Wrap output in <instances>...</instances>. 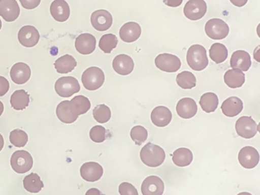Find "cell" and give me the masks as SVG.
Segmentation results:
<instances>
[{
  "label": "cell",
  "instance_id": "6da1fadb",
  "mask_svg": "<svg viewBox=\"0 0 260 195\" xmlns=\"http://www.w3.org/2000/svg\"><path fill=\"white\" fill-rule=\"evenodd\" d=\"M141 161L149 167H158L164 163L166 158L165 151L157 145L148 143L140 152Z\"/></svg>",
  "mask_w": 260,
  "mask_h": 195
},
{
  "label": "cell",
  "instance_id": "7a4b0ae2",
  "mask_svg": "<svg viewBox=\"0 0 260 195\" xmlns=\"http://www.w3.org/2000/svg\"><path fill=\"white\" fill-rule=\"evenodd\" d=\"M187 63L194 71H202L208 65L206 49L203 46L194 44L187 52Z\"/></svg>",
  "mask_w": 260,
  "mask_h": 195
},
{
  "label": "cell",
  "instance_id": "3957f363",
  "mask_svg": "<svg viewBox=\"0 0 260 195\" xmlns=\"http://www.w3.org/2000/svg\"><path fill=\"white\" fill-rule=\"evenodd\" d=\"M105 82V74L101 69L96 67H89L82 75V82L85 88L95 91L101 88Z\"/></svg>",
  "mask_w": 260,
  "mask_h": 195
},
{
  "label": "cell",
  "instance_id": "277c9868",
  "mask_svg": "<svg viewBox=\"0 0 260 195\" xmlns=\"http://www.w3.org/2000/svg\"><path fill=\"white\" fill-rule=\"evenodd\" d=\"M56 92L62 98H70L80 91L78 80L73 76H63L57 79L54 85Z\"/></svg>",
  "mask_w": 260,
  "mask_h": 195
},
{
  "label": "cell",
  "instance_id": "5b68a950",
  "mask_svg": "<svg viewBox=\"0 0 260 195\" xmlns=\"http://www.w3.org/2000/svg\"><path fill=\"white\" fill-rule=\"evenodd\" d=\"M11 166L15 172L24 174L31 170L33 166V158L29 152L25 150H18L13 152L11 157Z\"/></svg>",
  "mask_w": 260,
  "mask_h": 195
},
{
  "label": "cell",
  "instance_id": "8992f818",
  "mask_svg": "<svg viewBox=\"0 0 260 195\" xmlns=\"http://www.w3.org/2000/svg\"><path fill=\"white\" fill-rule=\"evenodd\" d=\"M205 33L213 40H222L229 34L228 24L220 18H212L207 21L205 27Z\"/></svg>",
  "mask_w": 260,
  "mask_h": 195
},
{
  "label": "cell",
  "instance_id": "52a82bcc",
  "mask_svg": "<svg viewBox=\"0 0 260 195\" xmlns=\"http://www.w3.org/2000/svg\"><path fill=\"white\" fill-rule=\"evenodd\" d=\"M258 124L249 116L240 117L236 122L235 129L240 137L251 139L258 132Z\"/></svg>",
  "mask_w": 260,
  "mask_h": 195
},
{
  "label": "cell",
  "instance_id": "ba28073f",
  "mask_svg": "<svg viewBox=\"0 0 260 195\" xmlns=\"http://www.w3.org/2000/svg\"><path fill=\"white\" fill-rule=\"evenodd\" d=\"M181 60L176 55L161 53L155 59V65L166 73H175L181 67Z\"/></svg>",
  "mask_w": 260,
  "mask_h": 195
},
{
  "label": "cell",
  "instance_id": "9c48e42d",
  "mask_svg": "<svg viewBox=\"0 0 260 195\" xmlns=\"http://www.w3.org/2000/svg\"><path fill=\"white\" fill-rule=\"evenodd\" d=\"M207 4L205 0H188L184 7V14L191 21H197L205 16Z\"/></svg>",
  "mask_w": 260,
  "mask_h": 195
},
{
  "label": "cell",
  "instance_id": "30bf717a",
  "mask_svg": "<svg viewBox=\"0 0 260 195\" xmlns=\"http://www.w3.org/2000/svg\"><path fill=\"white\" fill-rule=\"evenodd\" d=\"M113 23V18L109 11L100 9L92 12L91 15V24L99 31H105L110 28Z\"/></svg>",
  "mask_w": 260,
  "mask_h": 195
},
{
  "label": "cell",
  "instance_id": "8fae6325",
  "mask_svg": "<svg viewBox=\"0 0 260 195\" xmlns=\"http://www.w3.org/2000/svg\"><path fill=\"white\" fill-rule=\"evenodd\" d=\"M19 43L25 47H33L37 45L40 40V34L34 26H23L18 33Z\"/></svg>",
  "mask_w": 260,
  "mask_h": 195
},
{
  "label": "cell",
  "instance_id": "7c38bea8",
  "mask_svg": "<svg viewBox=\"0 0 260 195\" xmlns=\"http://www.w3.org/2000/svg\"><path fill=\"white\" fill-rule=\"evenodd\" d=\"M238 159L240 164L245 169H253L259 161V154L255 148L245 146L240 149Z\"/></svg>",
  "mask_w": 260,
  "mask_h": 195
},
{
  "label": "cell",
  "instance_id": "4fadbf2b",
  "mask_svg": "<svg viewBox=\"0 0 260 195\" xmlns=\"http://www.w3.org/2000/svg\"><path fill=\"white\" fill-rule=\"evenodd\" d=\"M20 15V8L16 0H0V16L6 21H16Z\"/></svg>",
  "mask_w": 260,
  "mask_h": 195
},
{
  "label": "cell",
  "instance_id": "5bb4252c",
  "mask_svg": "<svg viewBox=\"0 0 260 195\" xmlns=\"http://www.w3.org/2000/svg\"><path fill=\"white\" fill-rule=\"evenodd\" d=\"M80 175L85 181L95 182L103 176V166L95 161L84 163L80 168Z\"/></svg>",
  "mask_w": 260,
  "mask_h": 195
},
{
  "label": "cell",
  "instance_id": "9a60e30c",
  "mask_svg": "<svg viewBox=\"0 0 260 195\" xmlns=\"http://www.w3.org/2000/svg\"><path fill=\"white\" fill-rule=\"evenodd\" d=\"M143 195H162L164 192V183L159 177L151 175L143 181L141 185Z\"/></svg>",
  "mask_w": 260,
  "mask_h": 195
},
{
  "label": "cell",
  "instance_id": "2e32d148",
  "mask_svg": "<svg viewBox=\"0 0 260 195\" xmlns=\"http://www.w3.org/2000/svg\"><path fill=\"white\" fill-rule=\"evenodd\" d=\"M95 47H96V39L91 34H81L76 39V49L81 54H91L95 50Z\"/></svg>",
  "mask_w": 260,
  "mask_h": 195
},
{
  "label": "cell",
  "instance_id": "e0dca14e",
  "mask_svg": "<svg viewBox=\"0 0 260 195\" xmlns=\"http://www.w3.org/2000/svg\"><path fill=\"white\" fill-rule=\"evenodd\" d=\"M31 71L29 66L25 62H17L10 70V76L13 82L17 85L26 83L31 77Z\"/></svg>",
  "mask_w": 260,
  "mask_h": 195
},
{
  "label": "cell",
  "instance_id": "ac0fdd59",
  "mask_svg": "<svg viewBox=\"0 0 260 195\" xmlns=\"http://www.w3.org/2000/svg\"><path fill=\"white\" fill-rule=\"evenodd\" d=\"M112 67L118 74L127 76L133 71L135 62L128 55L120 54L114 58Z\"/></svg>",
  "mask_w": 260,
  "mask_h": 195
},
{
  "label": "cell",
  "instance_id": "d6986e66",
  "mask_svg": "<svg viewBox=\"0 0 260 195\" xmlns=\"http://www.w3.org/2000/svg\"><path fill=\"white\" fill-rule=\"evenodd\" d=\"M197 104L196 101L191 98H184L181 99L176 105V112L182 118H191L197 114Z\"/></svg>",
  "mask_w": 260,
  "mask_h": 195
},
{
  "label": "cell",
  "instance_id": "ffe728a7",
  "mask_svg": "<svg viewBox=\"0 0 260 195\" xmlns=\"http://www.w3.org/2000/svg\"><path fill=\"white\" fill-rule=\"evenodd\" d=\"M50 12L54 19L59 22L68 21L71 15L69 5L65 0H54L51 3Z\"/></svg>",
  "mask_w": 260,
  "mask_h": 195
},
{
  "label": "cell",
  "instance_id": "44dd1931",
  "mask_svg": "<svg viewBox=\"0 0 260 195\" xmlns=\"http://www.w3.org/2000/svg\"><path fill=\"white\" fill-rule=\"evenodd\" d=\"M141 26L133 21L125 23L120 29V38L126 43L135 42L141 37Z\"/></svg>",
  "mask_w": 260,
  "mask_h": 195
},
{
  "label": "cell",
  "instance_id": "7402d4cb",
  "mask_svg": "<svg viewBox=\"0 0 260 195\" xmlns=\"http://www.w3.org/2000/svg\"><path fill=\"white\" fill-rule=\"evenodd\" d=\"M251 57L248 52L245 50H237L233 53L231 58V67L233 69L246 72L250 68Z\"/></svg>",
  "mask_w": 260,
  "mask_h": 195
},
{
  "label": "cell",
  "instance_id": "603a6c76",
  "mask_svg": "<svg viewBox=\"0 0 260 195\" xmlns=\"http://www.w3.org/2000/svg\"><path fill=\"white\" fill-rule=\"evenodd\" d=\"M150 117L153 124L159 127H164L171 122L173 115L171 111L167 107L158 106L153 110Z\"/></svg>",
  "mask_w": 260,
  "mask_h": 195
},
{
  "label": "cell",
  "instance_id": "cb8c5ba5",
  "mask_svg": "<svg viewBox=\"0 0 260 195\" xmlns=\"http://www.w3.org/2000/svg\"><path fill=\"white\" fill-rule=\"evenodd\" d=\"M243 108V102L235 96L228 98L226 100L223 101L221 105L222 112L226 117H236L240 114Z\"/></svg>",
  "mask_w": 260,
  "mask_h": 195
},
{
  "label": "cell",
  "instance_id": "d4e9b609",
  "mask_svg": "<svg viewBox=\"0 0 260 195\" xmlns=\"http://www.w3.org/2000/svg\"><path fill=\"white\" fill-rule=\"evenodd\" d=\"M70 109L73 114L77 116L86 114L91 108L90 101L83 95L75 96L70 101Z\"/></svg>",
  "mask_w": 260,
  "mask_h": 195
},
{
  "label": "cell",
  "instance_id": "484cf974",
  "mask_svg": "<svg viewBox=\"0 0 260 195\" xmlns=\"http://www.w3.org/2000/svg\"><path fill=\"white\" fill-rule=\"evenodd\" d=\"M224 82L231 88H240L245 82V74L240 70L232 69L225 73Z\"/></svg>",
  "mask_w": 260,
  "mask_h": 195
},
{
  "label": "cell",
  "instance_id": "4316f807",
  "mask_svg": "<svg viewBox=\"0 0 260 195\" xmlns=\"http://www.w3.org/2000/svg\"><path fill=\"white\" fill-rule=\"evenodd\" d=\"M77 62L75 58L71 55L66 54L60 56L54 62V67L57 73L60 74H67L71 73L77 67Z\"/></svg>",
  "mask_w": 260,
  "mask_h": 195
},
{
  "label": "cell",
  "instance_id": "83f0119b",
  "mask_svg": "<svg viewBox=\"0 0 260 195\" xmlns=\"http://www.w3.org/2000/svg\"><path fill=\"white\" fill-rule=\"evenodd\" d=\"M30 96L25 90H16L12 94L10 104L16 111H22L25 109L29 105Z\"/></svg>",
  "mask_w": 260,
  "mask_h": 195
},
{
  "label": "cell",
  "instance_id": "f1b7e54d",
  "mask_svg": "<svg viewBox=\"0 0 260 195\" xmlns=\"http://www.w3.org/2000/svg\"><path fill=\"white\" fill-rule=\"evenodd\" d=\"M70 101H63L57 105L56 114L60 121L64 123H73L77 120L78 116L71 112L70 109Z\"/></svg>",
  "mask_w": 260,
  "mask_h": 195
},
{
  "label": "cell",
  "instance_id": "f546056e",
  "mask_svg": "<svg viewBox=\"0 0 260 195\" xmlns=\"http://www.w3.org/2000/svg\"><path fill=\"white\" fill-rule=\"evenodd\" d=\"M192 160V152L187 148H179L173 152V162L179 167H185V166H189Z\"/></svg>",
  "mask_w": 260,
  "mask_h": 195
},
{
  "label": "cell",
  "instance_id": "4dcf8cb0",
  "mask_svg": "<svg viewBox=\"0 0 260 195\" xmlns=\"http://www.w3.org/2000/svg\"><path fill=\"white\" fill-rule=\"evenodd\" d=\"M24 187L27 191L31 193H39L44 187V182L40 176L36 173H31L23 179Z\"/></svg>",
  "mask_w": 260,
  "mask_h": 195
},
{
  "label": "cell",
  "instance_id": "1f68e13d",
  "mask_svg": "<svg viewBox=\"0 0 260 195\" xmlns=\"http://www.w3.org/2000/svg\"><path fill=\"white\" fill-rule=\"evenodd\" d=\"M199 104H200L202 110L205 112H214L218 106V98L215 93L207 92L202 94Z\"/></svg>",
  "mask_w": 260,
  "mask_h": 195
},
{
  "label": "cell",
  "instance_id": "d6a6232c",
  "mask_svg": "<svg viewBox=\"0 0 260 195\" xmlns=\"http://www.w3.org/2000/svg\"><path fill=\"white\" fill-rule=\"evenodd\" d=\"M209 55L211 59L215 63H221L226 60L228 56V50L226 46L220 43H214L211 45L209 50Z\"/></svg>",
  "mask_w": 260,
  "mask_h": 195
},
{
  "label": "cell",
  "instance_id": "836d02e7",
  "mask_svg": "<svg viewBox=\"0 0 260 195\" xmlns=\"http://www.w3.org/2000/svg\"><path fill=\"white\" fill-rule=\"evenodd\" d=\"M176 82L183 89H191L196 85V78L191 72L183 71L176 76Z\"/></svg>",
  "mask_w": 260,
  "mask_h": 195
},
{
  "label": "cell",
  "instance_id": "e575fe53",
  "mask_svg": "<svg viewBox=\"0 0 260 195\" xmlns=\"http://www.w3.org/2000/svg\"><path fill=\"white\" fill-rule=\"evenodd\" d=\"M118 38L113 34H107L102 37L100 41V48L105 53H110L118 44Z\"/></svg>",
  "mask_w": 260,
  "mask_h": 195
},
{
  "label": "cell",
  "instance_id": "d590c367",
  "mask_svg": "<svg viewBox=\"0 0 260 195\" xmlns=\"http://www.w3.org/2000/svg\"><path fill=\"white\" fill-rule=\"evenodd\" d=\"M94 119L99 123H105L110 120L112 117V112L110 108L107 105L102 104L97 105L92 111Z\"/></svg>",
  "mask_w": 260,
  "mask_h": 195
},
{
  "label": "cell",
  "instance_id": "8d00e7d4",
  "mask_svg": "<svg viewBox=\"0 0 260 195\" xmlns=\"http://www.w3.org/2000/svg\"><path fill=\"white\" fill-rule=\"evenodd\" d=\"M10 140L16 147H23L28 143V134L22 129H14L10 133Z\"/></svg>",
  "mask_w": 260,
  "mask_h": 195
},
{
  "label": "cell",
  "instance_id": "74e56055",
  "mask_svg": "<svg viewBox=\"0 0 260 195\" xmlns=\"http://www.w3.org/2000/svg\"><path fill=\"white\" fill-rule=\"evenodd\" d=\"M148 133L147 129L142 126H135L131 131V137L132 140L138 146H141L147 140Z\"/></svg>",
  "mask_w": 260,
  "mask_h": 195
},
{
  "label": "cell",
  "instance_id": "f35d334b",
  "mask_svg": "<svg viewBox=\"0 0 260 195\" xmlns=\"http://www.w3.org/2000/svg\"><path fill=\"white\" fill-rule=\"evenodd\" d=\"M106 133L107 131L104 126L97 125L90 129L89 137H90L91 140L95 143H103L106 140Z\"/></svg>",
  "mask_w": 260,
  "mask_h": 195
},
{
  "label": "cell",
  "instance_id": "ab89813d",
  "mask_svg": "<svg viewBox=\"0 0 260 195\" xmlns=\"http://www.w3.org/2000/svg\"><path fill=\"white\" fill-rule=\"evenodd\" d=\"M118 191L121 195H139L136 187L128 182L121 183L118 187Z\"/></svg>",
  "mask_w": 260,
  "mask_h": 195
},
{
  "label": "cell",
  "instance_id": "60d3db41",
  "mask_svg": "<svg viewBox=\"0 0 260 195\" xmlns=\"http://www.w3.org/2000/svg\"><path fill=\"white\" fill-rule=\"evenodd\" d=\"M19 1H20L21 4H22L24 9L31 10V9L37 8L40 5L42 0H19Z\"/></svg>",
  "mask_w": 260,
  "mask_h": 195
},
{
  "label": "cell",
  "instance_id": "b9f144b4",
  "mask_svg": "<svg viewBox=\"0 0 260 195\" xmlns=\"http://www.w3.org/2000/svg\"><path fill=\"white\" fill-rule=\"evenodd\" d=\"M10 90V82L4 76H0V97L5 95Z\"/></svg>",
  "mask_w": 260,
  "mask_h": 195
},
{
  "label": "cell",
  "instance_id": "7bdbcfd3",
  "mask_svg": "<svg viewBox=\"0 0 260 195\" xmlns=\"http://www.w3.org/2000/svg\"><path fill=\"white\" fill-rule=\"evenodd\" d=\"M183 0H164V4L170 7H178L181 6Z\"/></svg>",
  "mask_w": 260,
  "mask_h": 195
},
{
  "label": "cell",
  "instance_id": "ee69618b",
  "mask_svg": "<svg viewBox=\"0 0 260 195\" xmlns=\"http://www.w3.org/2000/svg\"><path fill=\"white\" fill-rule=\"evenodd\" d=\"M230 1L237 7H243L247 3L248 0H230Z\"/></svg>",
  "mask_w": 260,
  "mask_h": 195
},
{
  "label": "cell",
  "instance_id": "f6af8a7d",
  "mask_svg": "<svg viewBox=\"0 0 260 195\" xmlns=\"http://www.w3.org/2000/svg\"><path fill=\"white\" fill-rule=\"evenodd\" d=\"M86 195H104L99 189L90 188L86 191Z\"/></svg>",
  "mask_w": 260,
  "mask_h": 195
},
{
  "label": "cell",
  "instance_id": "bcb514c9",
  "mask_svg": "<svg viewBox=\"0 0 260 195\" xmlns=\"http://www.w3.org/2000/svg\"><path fill=\"white\" fill-rule=\"evenodd\" d=\"M4 146V139L2 134H0V151L2 150Z\"/></svg>",
  "mask_w": 260,
  "mask_h": 195
},
{
  "label": "cell",
  "instance_id": "7dc6e473",
  "mask_svg": "<svg viewBox=\"0 0 260 195\" xmlns=\"http://www.w3.org/2000/svg\"><path fill=\"white\" fill-rule=\"evenodd\" d=\"M4 111V105L3 102L0 101V116L2 115Z\"/></svg>",
  "mask_w": 260,
  "mask_h": 195
},
{
  "label": "cell",
  "instance_id": "c3c4849f",
  "mask_svg": "<svg viewBox=\"0 0 260 195\" xmlns=\"http://www.w3.org/2000/svg\"><path fill=\"white\" fill-rule=\"evenodd\" d=\"M237 195H252L250 193H248V192H242V193H238Z\"/></svg>",
  "mask_w": 260,
  "mask_h": 195
},
{
  "label": "cell",
  "instance_id": "681fc988",
  "mask_svg": "<svg viewBox=\"0 0 260 195\" xmlns=\"http://www.w3.org/2000/svg\"><path fill=\"white\" fill-rule=\"evenodd\" d=\"M1 27H2V21H1V19H0V30H1Z\"/></svg>",
  "mask_w": 260,
  "mask_h": 195
}]
</instances>
